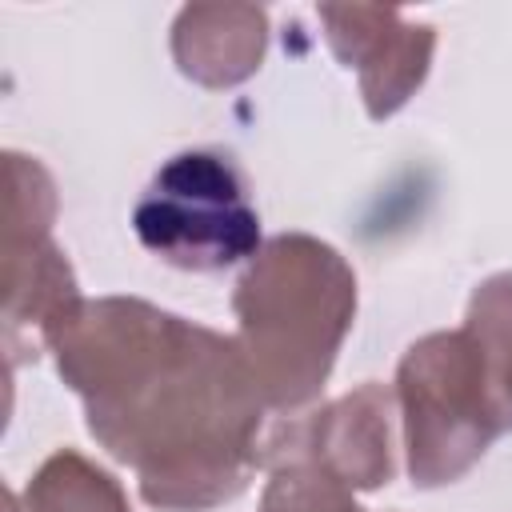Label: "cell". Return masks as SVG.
Here are the masks:
<instances>
[{"label": "cell", "mask_w": 512, "mask_h": 512, "mask_svg": "<svg viewBox=\"0 0 512 512\" xmlns=\"http://www.w3.org/2000/svg\"><path fill=\"white\" fill-rule=\"evenodd\" d=\"M8 224H4V348L8 364L52 352L56 336L80 312L68 256L52 240L56 184L36 156L8 152Z\"/></svg>", "instance_id": "obj_5"}, {"label": "cell", "mask_w": 512, "mask_h": 512, "mask_svg": "<svg viewBox=\"0 0 512 512\" xmlns=\"http://www.w3.org/2000/svg\"><path fill=\"white\" fill-rule=\"evenodd\" d=\"M260 512H368L352 500V488L312 464H280L264 484Z\"/></svg>", "instance_id": "obj_11"}, {"label": "cell", "mask_w": 512, "mask_h": 512, "mask_svg": "<svg viewBox=\"0 0 512 512\" xmlns=\"http://www.w3.org/2000/svg\"><path fill=\"white\" fill-rule=\"evenodd\" d=\"M136 240L172 268L224 272L260 252V212L240 168L212 148L176 152L132 208Z\"/></svg>", "instance_id": "obj_4"}, {"label": "cell", "mask_w": 512, "mask_h": 512, "mask_svg": "<svg viewBox=\"0 0 512 512\" xmlns=\"http://www.w3.org/2000/svg\"><path fill=\"white\" fill-rule=\"evenodd\" d=\"M20 512H132L120 480L76 448L52 452L20 496Z\"/></svg>", "instance_id": "obj_9"}, {"label": "cell", "mask_w": 512, "mask_h": 512, "mask_svg": "<svg viewBox=\"0 0 512 512\" xmlns=\"http://www.w3.org/2000/svg\"><path fill=\"white\" fill-rule=\"evenodd\" d=\"M316 16L332 56L356 72L368 116H396L432 68L436 28L376 4H320Z\"/></svg>", "instance_id": "obj_7"}, {"label": "cell", "mask_w": 512, "mask_h": 512, "mask_svg": "<svg viewBox=\"0 0 512 512\" xmlns=\"http://www.w3.org/2000/svg\"><path fill=\"white\" fill-rule=\"evenodd\" d=\"M396 400L416 488L456 484L504 432L480 348L464 328L428 332L408 344L396 368Z\"/></svg>", "instance_id": "obj_3"}, {"label": "cell", "mask_w": 512, "mask_h": 512, "mask_svg": "<svg viewBox=\"0 0 512 512\" xmlns=\"http://www.w3.org/2000/svg\"><path fill=\"white\" fill-rule=\"evenodd\" d=\"M52 352L88 432L136 472L144 504L208 512L248 488L268 404L232 336L140 296H100Z\"/></svg>", "instance_id": "obj_1"}, {"label": "cell", "mask_w": 512, "mask_h": 512, "mask_svg": "<svg viewBox=\"0 0 512 512\" xmlns=\"http://www.w3.org/2000/svg\"><path fill=\"white\" fill-rule=\"evenodd\" d=\"M236 348L268 412L308 408L356 320V272L324 240L280 232L260 244L232 292Z\"/></svg>", "instance_id": "obj_2"}, {"label": "cell", "mask_w": 512, "mask_h": 512, "mask_svg": "<svg viewBox=\"0 0 512 512\" xmlns=\"http://www.w3.org/2000/svg\"><path fill=\"white\" fill-rule=\"evenodd\" d=\"M312 464L352 492H372L392 480V392L376 380L320 404L304 416L280 420L260 444V468Z\"/></svg>", "instance_id": "obj_6"}, {"label": "cell", "mask_w": 512, "mask_h": 512, "mask_svg": "<svg viewBox=\"0 0 512 512\" xmlns=\"http://www.w3.org/2000/svg\"><path fill=\"white\" fill-rule=\"evenodd\" d=\"M268 48V12L256 4H188L172 24V60L200 88L244 84Z\"/></svg>", "instance_id": "obj_8"}, {"label": "cell", "mask_w": 512, "mask_h": 512, "mask_svg": "<svg viewBox=\"0 0 512 512\" xmlns=\"http://www.w3.org/2000/svg\"><path fill=\"white\" fill-rule=\"evenodd\" d=\"M464 332L480 348L488 392H492L500 428L508 432L512 428V272H496L472 292Z\"/></svg>", "instance_id": "obj_10"}]
</instances>
